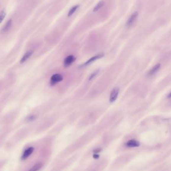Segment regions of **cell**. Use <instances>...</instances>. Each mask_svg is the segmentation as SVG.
Returning a JSON list of instances; mask_svg holds the SVG:
<instances>
[{
  "instance_id": "5b68a950",
  "label": "cell",
  "mask_w": 171,
  "mask_h": 171,
  "mask_svg": "<svg viewBox=\"0 0 171 171\" xmlns=\"http://www.w3.org/2000/svg\"><path fill=\"white\" fill-rule=\"evenodd\" d=\"M138 16V13L137 12H135L132 14V16L130 17V18L128 20V21L127 22L126 26L127 27H130L133 25L134 22L135 21V20L137 19Z\"/></svg>"
},
{
  "instance_id": "8fae6325",
  "label": "cell",
  "mask_w": 171,
  "mask_h": 171,
  "mask_svg": "<svg viewBox=\"0 0 171 171\" xmlns=\"http://www.w3.org/2000/svg\"><path fill=\"white\" fill-rule=\"evenodd\" d=\"M127 145L128 146L130 147H135L138 146L139 143L138 142L135 140H130L127 143Z\"/></svg>"
},
{
  "instance_id": "7c38bea8",
  "label": "cell",
  "mask_w": 171,
  "mask_h": 171,
  "mask_svg": "<svg viewBox=\"0 0 171 171\" xmlns=\"http://www.w3.org/2000/svg\"><path fill=\"white\" fill-rule=\"evenodd\" d=\"M104 5V1H101V2H99V3L97 4V5L96 6V7H94V8L93 9L94 12H96L99 9H100Z\"/></svg>"
},
{
  "instance_id": "9c48e42d",
  "label": "cell",
  "mask_w": 171,
  "mask_h": 171,
  "mask_svg": "<svg viewBox=\"0 0 171 171\" xmlns=\"http://www.w3.org/2000/svg\"><path fill=\"white\" fill-rule=\"evenodd\" d=\"M12 24V21L11 19H10L9 21L7 22V23L6 24L5 26L3 27L2 30V33H5L6 32L8 31L11 27Z\"/></svg>"
},
{
  "instance_id": "5bb4252c",
  "label": "cell",
  "mask_w": 171,
  "mask_h": 171,
  "mask_svg": "<svg viewBox=\"0 0 171 171\" xmlns=\"http://www.w3.org/2000/svg\"><path fill=\"white\" fill-rule=\"evenodd\" d=\"M6 16V12L5 10H3L0 12V24L2 23L4 20V19L5 18Z\"/></svg>"
},
{
  "instance_id": "52a82bcc",
  "label": "cell",
  "mask_w": 171,
  "mask_h": 171,
  "mask_svg": "<svg viewBox=\"0 0 171 171\" xmlns=\"http://www.w3.org/2000/svg\"><path fill=\"white\" fill-rule=\"evenodd\" d=\"M104 54H99L97 55H96V56H94L93 57L87 61L83 65H82V66H86L87 65L93 62V61H96V60L99 59H100V58H102V57H104Z\"/></svg>"
},
{
  "instance_id": "9a60e30c",
  "label": "cell",
  "mask_w": 171,
  "mask_h": 171,
  "mask_svg": "<svg viewBox=\"0 0 171 171\" xmlns=\"http://www.w3.org/2000/svg\"><path fill=\"white\" fill-rule=\"evenodd\" d=\"M36 117L34 115H30L26 118V121L28 122H33L35 120Z\"/></svg>"
},
{
  "instance_id": "8992f818",
  "label": "cell",
  "mask_w": 171,
  "mask_h": 171,
  "mask_svg": "<svg viewBox=\"0 0 171 171\" xmlns=\"http://www.w3.org/2000/svg\"><path fill=\"white\" fill-rule=\"evenodd\" d=\"M33 54V51H29L27 52L26 53L23 55L22 58H21V59L20 60V63L23 64L24 63H25L26 61H27L31 57Z\"/></svg>"
},
{
  "instance_id": "7a4b0ae2",
  "label": "cell",
  "mask_w": 171,
  "mask_h": 171,
  "mask_svg": "<svg viewBox=\"0 0 171 171\" xmlns=\"http://www.w3.org/2000/svg\"><path fill=\"white\" fill-rule=\"evenodd\" d=\"M34 151V148L33 147H30L26 149L25 151L23 152V154L22 155L21 158L22 160H25L27 159L33 154Z\"/></svg>"
},
{
  "instance_id": "ba28073f",
  "label": "cell",
  "mask_w": 171,
  "mask_h": 171,
  "mask_svg": "<svg viewBox=\"0 0 171 171\" xmlns=\"http://www.w3.org/2000/svg\"><path fill=\"white\" fill-rule=\"evenodd\" d=\"M43 166V164L41 162L37 163L34 165L28 171H39Z\"/></svg>"
},
{
  "instance_id": "3957f363",
  "label": "cell",
  "mask_w": 171,
  "mask_h": 171,
  "mask_svg": "<svg viewBox=\"0 0 171 171\" xmlns=\"http://www.w3.org/2000/svg\"><path fill=\"white\" fill-rule=\"evenodd\" d=\"M120 89L118 88H115L112 90V92L110 93L109 101L111 103L114 102L117 100V96L119 95Z\"/></svg>"
},
{
  "instance_id": "2e32d148",
  "label": "cell",
  "mask_w": 171,
  "mask_h": 171,
  "mask_svg": "<svg viewBox=\"0 0 171 171\" xmlns=\"http://www.w3.org/2000/svg\"><path fill=\"white\" fill-rule=\"evenodd\" d=\"M97 73H98V71H97V72H96L93 73V74L91 75V77H90V78H89V80H91V79H92L93 78H94L96 76V75H97Z\"/></svg>"
},
{
  "instance_id": "6da1fadb",
  "label": "cell",
  "mask_w": 171,
  "mask_h": 171,
  "mask_svg": "<svg viewBox=\"0 0 171 171\" xmlns=\"http://www.w3.org/2000/svg\"><path fill=\"white\" fill-rule=\"evenodd\" d=\"M63 79V77L61 74H54L52 76L50 79V85L52 86L55 85L56 84L62 81Z\"/></svg>"
},
{
  "instance_id": "277c9868",
  "label": "cell",
  "mask_w": 171,
  "mask_h": 171,
  "mask_svg": "<svg viewBox=\"0 0 171 171\" xmlns=\"http://www.w3.org/2000/svg\"><path fill=\"white\" fill-rule=\"evenodd\" d=\"M75 61V57L73 55H69L65 58L64 61V65L65 67H68L72 64Z\"/></svg>"
},
{
  "instance_id": "30bf717a",
  "label": "cell",
  "mask_w": 171,
  "mask_h": 171,
  "mask_svg": "<svg viewBox=\"0 0 171 171\" xmlns=\"http://www.w3.org/2000/svg\"><path fill=\"white\" fill-rule=\"evenodd\" d=\"M160 67H161V65H160V64H158L156 65V66H154L153 68V69H151V70L150 71V72L149 73V75L150 76H152L153 75L156 74L158 72V70L160 69Z\"/></svg>"
},
{
  "instance_id": "4fadbf2b",
  "label": "cell",
  "mask_w": 171,
  "mask_h": 171,
  "mask_svg": "<svg viewBox=\"0 0 171 171\" xmlns=\"http://www.w3.org/2000/svg\"><path fill=\"white\" fill-rule=\"evenodd\" d=\"M79 7V5H76L75 6H74V7H72V9H71L70 11H69V13H68V17H70L73 14H74V12H75L76 10L78 9V8Z\"/></svg>"
}]
</instances>
